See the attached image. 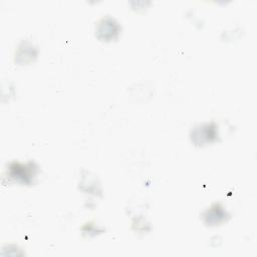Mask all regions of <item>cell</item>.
<instances>
[{
  "label": "cell",
  "mask_w": 257,
  "mask_h": 257,
  "mask_svg": "<svg viewBox=\"0 0 257 257\" xmlns=\"http://www.w3.org/2000/svg\"><path fill=\"white\" fill-rule=\"evenodd\" d=\"M37 171L38 167L32 162L26 164L12 162L7 167L6 176L13 182L23 185H31L33 184V179L35 178Z\"/></svg>",
  "instance_id": "obj_1"
},
{
  "label": "cell",
  "mask_w": 257,
  "mask_h": 257,
  "mask_svg": "<svg viewBox=\"0 0 257 257\" xmlns=\"http://www.w3.org/2000/svg\"><path fill=\"white\" fill-rule=\"evenodd\" d=\"M218 135V125L214 122L203 123L198 126H195L191 133L192 142L196 146H204L211 144L217 141Z\"/></svg>",
  "instance_id": "obj_2"
},
{
  "label": "cell",
  "mask_w": 257,
  "mask_h": 257,
  "mask_svg": "<svg viewBox=\"0 0 257 257\" xmlns=\"http://www.w3.org/2000/svg\"><path fill=\"white\" fill-rule=\"evenodd\" d=\"M119 32L120 26L118 22L110 16L102 17L96 24L95 34L97 38L102 41H111L116 39Z\"/></svg>",
  "instance_id": "obj_3"
},
{
  "label": "cell",
  "mask_w": 257,
  "mask_h": 257,
  "mask_svg": "<svg viewBox=\"0 0 257 257\" xmlns=\"http://www.w3.org/2000/svg\"><path fill=\"white\" fill-rule=\"evenodd\" d=\"M36 56H37V49L35 48V46L31 42L27 40H23L19 43L15 51V63L19 65L28 64L34 61Z\"/></svg>",
  "instance_id": "obj_4"
},
{
  "label": "cell",
  "mask_w": 257,
  "mask_h": 257,
  "mask_svg": "<svg viewBox=\"0 0 257 257\" xmlns=\"http://www.w3.org/2000/svg\"><path fill=\"white\" fill-rule=\"evenodd\" d=\"M229 214L227 211L220 205H212L203 215L205 224L207 226H217L223 222H226L229 219Z\"/></svg>",
  "instance_id": "obj_5"
}]
</instances>
